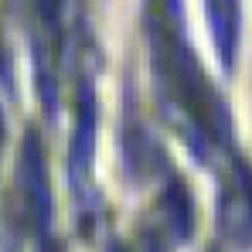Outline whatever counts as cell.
<instances>
[{"mask_svg":"<svg viewBox=\"0 0 252 252\" xmlns=\"http://www.w3.org/2000/svg\"><path fill=\"white\" fill-rule=\"evenodd\" d=\"M95 120H99V106H95L92 85L82 82V89H79V123H75V140H72V157H68V174H72L75 188H82V177L89 170V157L95 147Z\"/></svg>","mask_w":252,"mask_h":252,"instance_id":"1","label":"cell"},{"mask_svg":"<svg viewBox=\"0 0 252 252\" xmlns=\"http://www.w3.org/2000/svg\"><path fill=\"white\" fill-rule=\"evenodd\" d=\"M211 31L218 44V58L225 68L235 65V44H239V0H208Z\"/></svg>","mask_w":252,"mask_h":252,"instance_id":"2","label":"cell"}]
</instances>
